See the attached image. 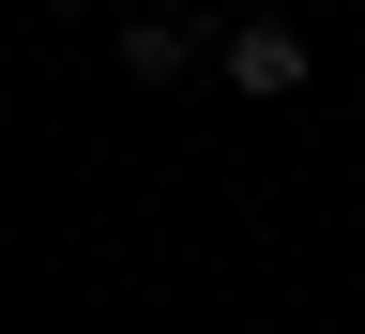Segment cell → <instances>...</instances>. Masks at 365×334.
<instances>
[{
  "mask_svg": "<svg viewBox=\"0 0 365 334\" xmlns=\"http://www.w3.org/2000/svg\"><path fill=\"white\" fill-rule=\"evenodd\" d=\"M213 61H228V91H259V107H289L319 46H304V16H228V31H213Z\"/></svg>",
  "mask_w": 365,
  "mask_h": 334,
  "instance_id": "1",
  "label": "cell"
},
{
  "mask_svg": "<svg viewBox=\"0 0 365 334\" xmlns=\"http://www.w3.org/2000/svg\"><path fill=\"white\" fill-rule=\"evenodd\" d=\"M198 46H213V31H198V16L168 0V16H137V31H122V76H137V91H168L182 61H198Z\"/></svg>",
  "mask_w": 365,
  "mask_h": 334,
  "instance_id": "2",
  "label": "cell"
},
{
  "mask_svg": "<svg viewBox=\"0 0 365 334\" xmlns=\"http://www.w3.org/2000/svg\"><path fill=\"white\" fill-rule=\"evenodd\" d=\"M46 16H91V0H46Z\"/></svg>",
  "mask_w": 365,
  "mask_h": 334,
  "instance_id": "3",
  "label": "cell"
}]
</instances>
